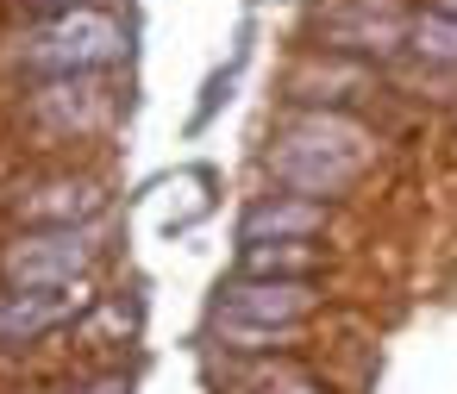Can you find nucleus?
<instances>
[{
	"label": "nucleus",
	"instance_id": "1",
	"mask_svg": "<svg viewBox=\"0 0 457 394\" xmlns=\"http://www.w3.org/2000/svg\"><path fill=\"white\" fill-rule=\"evenodd\" d=\"M363 157H370V151H363V132H357L351 119L313 113V119H301L295 132H282V144L270 151V169H276L295 194L320 201V194H338L345 182H357Z\"/></svg>",
	"mask_w": 457,
	"mask_h": 394
},
{
	"label": "nucleus",
	"instance_id": "2",
	"mask_svg": "<svg viewBox=\"0 0 457 394\" xmlns=\"http://www.w3.org/2000/svg\"><path fill=\"white\" fill-rule=\"evenodd\" d=\"M126 51V26L95 13V7H70L51 26H38L26 38V63L32 70H57V76H88L101 63H113Z\"/></svg>",
	"mask_w": 457,
	"mask_h": 394
},
{
	"label": "nucleus",
	"instance_id": "3",
	"mask_svg": "<svg viewBox=\"0 0 457 394\" xmlns=\"http://www.w3.org/2000/svg\"><path fill=\"white\" fill-rule=\"evenodd\" d=\"M88 257H95V244H88V232H76V226H45V232H26V238H13L7 250H0V275H7L13 288H70L82 269H88Z\"/></svg>",
	"mask_w": 457,
	"mask_h": 394
},
{
	"label": "nucleus",
	"instance_id": "4",
	"mask_svg": "<svg viewBox=\"0 0 457 394\" xmlns=\"http://www.w3.org/2000/svg\"><path fill=\"white\" fill-rule=\"evenodd\" d=\"M313 282H238L220 307L232 325H263V332H295V319L313 307Z\"/></svg>",
	"mask_w": 457,
	"mask_h": 394
},
{
	"label": "nucleus",
	"instance_id": "5",
	"mask_svg": "<svg viewBox=\"0 0 457 394\" xmlns=\"http://www.w3.org/2000/svg\"><path fill=\"white\" fill-rule=\"evenodd\" d=\"M82 307V294L70 288H13V294H0V344H20V338H38L51 325H63L70 313Z\"/></svg>",
	"mask_w": 457,
	"mask_h": 394
},
{
	"label": "nucleus",
	"instance_id": "6",
	"mask_svg": "<svg viewBox=\"0 0 457 394\" xmlns=\"http://www.w3.org/2000/svg\"><path fill=\"white\" fill-rule=\"evenodd\" d=\"M320 226H326V207L307 201V194H288V201H263V207H251V219H245V244L307 238V232H320Z\"/></svg>",
	"mask_w": 457,
	"mask_h": 394
},
{
	"label": "nucleus",
	"instance_id": "7",
	"mask_svg": "<svg viewBox=\"0 0 457 394\" xmlns=\"http://www.w3.org/2000/svg\"><path fill=\"white\" fill-rule=\"evenodd\" d=\"M101 207V194L88 188V182H45V188H32L26 201H20V213L32 219V226H76V219H88Z\"/></svg>",
	"mask_w": 457,
	"mask_h": 394
},
{
	"label": "nucleus",
	"instance_id": "8",
	"mask_svg": "<svg viewBox=\"0 0 457 394\" xmlns=\"http://www.w3.org/2000/svg\"><path fill=\"white\" fill-rule=\"evenodd\" d=\"M245 269L257 282H307L320 269V250L307 238H276V244H251L245 250Z\"/></svg>",
	"mask_w": 457,
	"mask_h": 394
},
{
	"label": "nucleus",
	"instance_id": "9",
	"mask_svg": "<svg viewBox=\"0 0 457 394\" xmlns=\"http://www.w3.org/2000/svg\"><path fill=\"white\" fill-rule=\"evenodd\" d=\"M413 45L426 57H438V63H457V13H426L413 26Z\"/></svg>",
	"mask_w": 457,
	"mask_h": 394
},
{
	"label": "nucleus",
	"instance_id": "10",
	"mask_svg": "<svg viewBox=\"0 0 457 394\" xmlns=\"http://www.w3.org/2000/svg\"><path fill=\"white\" fill-rule=\"evenodd\" d=\"M70 394H126V382H95V388H70Z\"/></svg>",
	"mask_w": 457,
	"mask_h": 394
}]
</instances>
